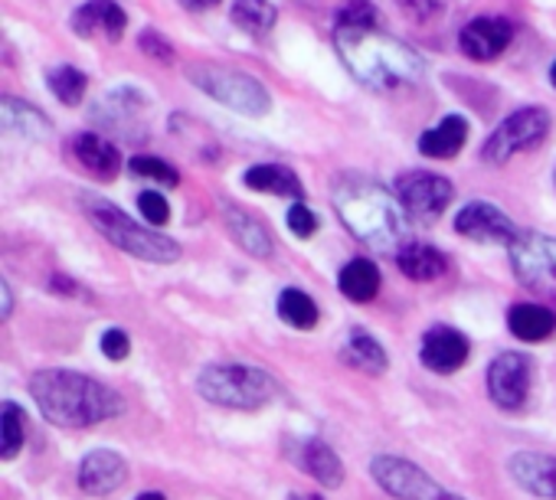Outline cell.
<instances>
[{"instance_id": "obj_1", "label": "cell", "mask_w": 556, "mask_h": 500, "mask_svg": "<svg viewBox=\"0 0 556 500\" xmlns=\"http://www.w3.org/2000/svg\"><path fill=\"white\" fill-rule=\"evenodd\" d=\"M30 396L56 428H89L125 412L118 389L73 370H40L30 380Z\"/></svg>"}, {"instance_id": "obj_2", "label": "cell", "mask_w": 556, "mask_h": 500, "mask_svg": "<svg viewBox=\"0 0 556 500\" xmlns=\"http://www.w3.org/2000/svg\"><path fill=\"white\" fill-rule=\"evenodd\" d=\"M334 206L344 226L377 253H393L403 235V203L367 177H344L334 187Z\"/></svg>"}, {"instance_id": "obj_3", "label": "cell", "mask_w": 556, "mask_h": 500, "mask_svg": "<svg viewBox=\"0 0 556 500\" xmlns=\"http://www.w3.org/2000/svg\"><path fill=\"white\" fill-rule=\"evenodd\" d=\"M338 53L354 73V79L380 92L409 86L422 76V60L409 47L377 34L374 27L370 30L338 27Z\"/></svg>"}, {"instance_id": "obj_4", "label": "cell", "mask_w": 556, "mask_h": 500, "mask_svg": "<svg viewBox=\"0 0 556 500\" xmlns=\"http://www.w3.org/2000/svg\"><path fill=\"white\" fill-rule=\"evenodd\" d=\"M83 209H86V219L112 242L118 245L122 253L141 259V262H154V266H167V262H177L180 259V245L154 229H144L138 226L135 219H128L115 203L102 200V196H86L83 200Z\"/></svg>"}, {"instance_id": "obj_5", "label": "cell", "mask_w": 556, "mask_h": 500, "mask_svg": "<svg viewBox=\"0 0 556 500\" xmlns=\"http://www.w3.org/2000/svg\"><path fill=\"white\" fill-rule=\"evenodd\" d=\"M275 380L265 370L245 367V363H213L203 367L197 376V393L223 409H262L275 396Z\"/></svg>"}, {"instance_id": "obj_6", "label": "cell", "mask_w": 556, "mask_h": 500, "mask_svg": "<svg viewBox=\"0 0 556 500\" xmlns=\"http://www.w3.org/2000/svg\"><path fill=\"white\" fill-rule=\"evenodd\" d=\"M190 82L197 89H203L210 99L223 102L226 108L239 112V115H249V118H258L271 108V99L265 92V86L245 73H236V69H223V66H193L190 69Z\"/></svg>"}, {"instance_id": "obj_7", "label": "cell", "mask_w": 556, "mask_h": 500, "mask_svg": "<svg viewBox=\"0 0 556 500\" xmlns=\"http://www.w3.org/2000/svg\"><path fill=\"white\" fill-rule=\"evenodd\" d=\"M510 248V269L523 289L556 298V239L540 232H517Z\"/></svg>"}, {"instance_id": "obj_8", "label": "cell", "mask_w": 556, "mask_h": 500, "mask_svg": "<svg viewBox=\"0 0 556 500\" xmlns=\"http://www.w3.org/2000/svg\"><path fill=\"white\" fill-rule=\"evenodd\" d=\"M370 474L380 484V490H387L393 500H465L445 490L442 484H435L432 474H426L419 464L400 454H377L370 461Z\"/></svg>"}, {"instance_id": "obj_9", "label": "cell", "mask_w": 556, "mask_h": 500, "mask_svg": "<svg viewBox=\"0 0 556 500\" xmlns=\"http://www.w3.org/2000/svg\"><path fill=\"white\" fill-rule=\"evenodd\" d=\"M549 131V115L543 108H520L514 115H507L494 131L491 138L484 141L481 148V161L488 164H507L514 154L520 151H533Z\"/></svg>"}, {"instance_id": "obj_10", "label": "cell", "mask_w": 556, "mask_h": 500, "mask_svg": "<svg viewBox=\"0 0 556 500\" xmlns=\"http://www.w3.org/2000/svg\"><path fill=\"white\" fill-rule=\"evenodd\" d=\"M396 196L403 203V209L422 222H432L445 213V206L452 203V183L439 174L429 170H413L403 174L396 180Z\"/></svg>"}, {"instance_id": "obj_11", "label": "cell", "mask_w": 556, "mask_h": 500, "mask_svg": "<svg viewBox=\"0 0 556 500\" xmlns=\"http://www.w3.org/2000/svg\"><path fill=\"white\" fill-rule=\"evenodd\" d=\"M530 393V360L523 354H497L488 367V396L497 409L517 412Z\"/></svg>"}, {"instance_id": "obj_12", "label": "cell", "mask_w": 556, "mask_h": 500, "mask_svg": "<svg viewBox=\"0 0 556 500\" xmlns=\"http://www.w3.org/2000/svg\"><path fill=\"white\" fill-rule=\"evenodd\" d=\"M455 232L471 242H484V245H510L520 229L514 226V219L504 209H497L491 203H468L455 216Z\"/></svg>"}, {"instance_id": "obj_13", "label": "cell", "mask_w": 556, "mask_h": 500, "mask_svg": "<svg viewBox=\"0 0 556 500\" xmlns=\"http://www.w3.org/2000/svg\"><path fill=\"white\" fill-rule=\"evenodd\" d=\"M76 480L83 487V493L89 497H109L115 490L125 487L128 480V464L118 451L112 448H99V451H89L83 461H79V471H76Z\"/></svg>"}, {"instance_id": "obj_14", "label": "cell", "mask_w": 556, "mask_h": 500, "mask_svg": "<svg viewBox=\"0 0 556 500\" xmlns=\"http://www.w3.org/2000/svg\"><path fill=\"white\" fill-rule=\"evenodd\" d=\"M510 37H514V30H510L507 21H501V17H478V21L462 27L458 47H462V53L468 60L491 63V60H497L510 47Z\"/></svg>"}, {"instance_id": "obj_15", "label": "cell", "mask_w": 556, "mask_h": 500, "mask_svg": "<svg viewBox=\"0 0 556 500\" xmlns=\"http://www.w3.org/2000/svg\"><path fill=\"white\" fill-rule=\"evenodd\" d=\"M507 471L517 480V487H523L527 493L543 497V500H556V454L517 451V454H510Z\"/></svg>"}, {"instance_id": "obj_16", "label": "cell", "mask_w": 556, "mask_h": 500, "mask_svg": "<svg viewBox=\"0 0 556 500\" xmlns=\"http://www.w3.org/2000/svg\"><path fill=\"white\" fill-rule=\"evenodd\" d=\"M419 357L432 373H455L468 360V337L462 331H455V328L439 324V328L426 331Z\"/></svg>"}, {"instance_id": "obj_17", "label": "cell", "mask_w": 556, "mask_h": 500, "mask_svg": "<svg viewBox=\"0 0 556 500\" xmlns=\"http://www.w3.org/2000/svg\"><path fill=\"white\" fill-rule=\"evenodd\" d=\"M223 222H226L229 235L236 239V245L242 248V253H249L252 259H271V253H275V239H271L268 226H265L258 216H252V213L242 209V206L226 203V206H223Z\"/></svg>"}, {"instance_id": "obj_18", "label": "cell", "mask_w": 556, "mask_h": 500, "mask_svg": "<svg viewBox=\"0 0 556 500\" xmlns=\"http://www.w3.org/2000/svg\"><path fill=\"white\" fill-rule=\"evenodd\" d=\"M73 30L79 37H105V40H122L128 17L125 11L115 4V0H89L73 14Z\"/></svg>"}, {"instance_id": "obj_19", "label": "cell", "mask_w": 556, "mask_h": 500, "mask_svg": "<svg viewBox=\"0 0 556 500\" xmlns=\"http://www.w3.org/2000/svg\"><path fill=\"white\" fill-rule=\"evenodd\" d=\"M292 458H295V464H299L305 474H312V477H315L318 484H325V487H341L344 477H348L341 458H338L334 448L325 445L321 438H305V441H299V445L292 448Z\"/></svg>"}, {"instance_id": "obj_20", "label": "cell", "mask_w": 556, "mask_h": 500, "mask_svg": "<svg viewBox=\"0 0 556 500\" xmlns=\"http://www.w3.org/2000/svg\"><path fill=\"white\" fill-rule=\"evenodd\" d=\"M73 154H76L79 167L96 180H115V174L122 167L118 148L112 141L99 138V134H76L73 138Z\"/></svg>"}, {"instance_id": "obj_21", "label": "cell", "mask_w": 556, "mask_h": 500, "mask_svg": "<svg viewBox=\"0 0 556 500\" xmlns=\"http://www.w3.org/2000/svg\"><path fill=\"white\" fill-rule=\"evenodd\" d=\"M396 266L409 282H435L445 275L448 262L435 245L426 242H406L396 248Z\"/></svg>"}, {"instance_id": "obj_22", "label": "cell", "mask_w": 556, "mask_h": 500, "mask_svg": "<svg viewBox=\"0 0 556 500\" xmlns=\"http://www.w3.org/2000/svg\"><path fill=\"white\" fill-rule=\"evenodd\" d=\"M507 328L517 341L523 344H540L546 337L556 334V315L543 305L533 302H520L507 311Z\"/></svg>"}, {"instance_id": "obj_23", "label": "cell", "mask_w": 556, "mask_h": 500, "mask_svg": "<svg viewBox=\"0 0 556 500\" xmlns=\"http://www.w3.org/2000/svg\"><path fill=\"white\" fill-rule=\"evenodd\" d=\"M465 138H468V121L462 115H445L435 128L419 134V151L426 157L445 161V157H455L465 148Z\"/></svg>"}, {"instance_id": "obj_24", "label": "cell", "mask_w": 556, "mask_h": 500, "mask_svg": "<svg viewBox=\"0 0 556 500\" xmlns=\"http://www.w3.org/2000/svg\"><path fill=\"white\" fill-rule=\"evenodd\" d=\"M242 180H245V187L262 190V193H271V196H295V200L305 196V187L295 177V170L292 167H282V164H255V167L245 170Z\"/></svg>"}, {"instance_id": "obj_25", "label": "cell", "mask_w": 556, "mask_h": 500, "mask_svg": "<svg viewBox=\"0 0 556 500\" xmlns=\"http://www.w3.org/2000/svg\"><path fill=\"white\" fill-rule=\"evenodd\" d=\"M338 289H341V295H344L348 302L367 305V302H374L377 292H380V272H377V266H374L370 259H351V262L341 269V275H338Z\"/></svg>"}, {"instance_id": "obj_26", "label": "cell", "mask_w": 556, "mask_h": 500, "mask_svg": "<svg viewBox=\"0 0 556 500\" xmlns=\"http://www.w3.org/2000/svg\"><path fill=\"white\" fill-rule=\"evenodd\" d=\"M344 360H348L351 367L370 373V376L387 373V350L380 347V341H377L374 334H367V331H361V328L351 331V337H348V344H344Z\"/></svg>"}, {"instance_id": "obj_27", "label": "cell", "mask_w": 556, "mask_h": 500, "mask_svg": "<svg viewBox=\"0 0 556 500\" xmlns=\"http://www.w3.org/2000/svg\"><path fill=\"white\" fill-rule=\"evenodd\" d=\"M0 121H4L8 131H17L24 138H47L50 134V121L43 118V112L34 105H24L17 99L0 102Z\"/></svg>"}, {"instance_id": "obj_28", "label": "cell", "mask_w": 556, "mask_h": 500, "mask_svg": "<svg viewBox=\"0 0 556 500\" xmlns=\"http://www.w3.org/2000/svg\"><path fill=\"white\" fill-rule=\"evenodd\" d=\"M278 318L286 324H292L295 331H312L318 328V305L302 292V289H286L278 295Z\"/></svg>"}, {"instance_id": "obj_29", "label": "cell", "mask_w": 556, "mask_h": 500, "mask_svg": "<svg viewBox=\"0 0 556 500\" xmlns=\"http://www.w3.org/2000/svg\"><path fill=\"white\" fill-rule=\"evenodd\" d=\"M232 24L242 27L252 37H262L275 27V8L271 0H236L232 4Z\"/></svg>"}, {"instance_id": "obj_30", "label": "cell", "mask_w": 556, "mask_h": 500, "mask_svg": "<svg viewBox=\"0 0 556 500\" xmlns=\"http://www.w3.org/2000/svg\"><path fill=\"white\" fill-rule=\"evenodd\" d=\"M47 82H50L53 95L63 105H79L86 99V89H89L86 73H79L76 66H56V69H50L47 73Z\"/></svg>"}, {"instance_id": "obj_31", "label": "cell", "mask_w": 556, "mask_h": 500, "mask_svg": "<svg viewBox=\"0 0 556 500\" xmlns=\"http://www.w3.org/2000/svg\"><path fill=\"white\" fill-rule=\"evenodd\" d=\"M0 435H4V461H14L27 441V412L17 402H4L0 415Z\"/></svg>"}, {"instance_id": "obj_32", "label": "cell", "mask_w": 556, "mask_h": 500, "mask_svg": "<svg viewBox=\"0 0 556 500\" xmlns=\"http://www.w3.org/2000/svg\"><path fill=\"white\" fill-rule=\"evenodd\" d=\"M131 174L148 177V180H157V183H164V187H177V183H180L177 167H170V164L161 161V157H131Z\"/></svg>"}, {"instance_id": "obj_33", "label": "cell", "mask_w": 556, "mask_h": 500, "mask_svg": "<svg viewBox=\"0 0 556 500\" xmlns=\"http://www.w3.org/2000/svg\"><path fill=\"white\" fill-rule=\"evenodd\" d=\"M338 27H348V30H370L377 27V11L367 0H351L348 8L338 11Z\"/></svg>"}, {"instance_id": "obj_34", "label": "cell", "mask_w": 556, "mask_h": 500, "mask_svg": "<svg viewBox=\"0 0 556 500\" xmlns=\"http://www.w3.org/2000/svg\"><path fill=\"white\" fill-rule=\"evenodd\" d=\"M138 209H141V216H144L151 226H164V222L170 219V206H167L164 193H157V190H144V193L138 196Z\"/></svg>"}, {"instance_id": "obj_35", "label": "cell", "mask_w": 556, "mask_h": 500, "mask_svg": "<svg viewBox=\"0 0 556 500\" xmlns=\"http://www.w3.org/2000/svg\"><path fill=\"white\" fill-rule=\"evenodd\" d=\"M289 229H292L299 239H308V235L318 232V216H315L305 203H295V206L289 209Z\"/></svg>"}, {"instance_id": "obj_36", "label": "cell", "mask_w": 556, "mask_h": 500, "mask_svg": "<svg viewBox=\"0 0 556 500\" xmlns=\"http://www.w3.org/2000/svg\"><path fill=\"white\" fill-rule=\"evenodd\" d=\"M138 43H141V50H144L151 60H157V63H174V47H170L161 34L144 30V34L138 37Z\"/></svg>"}, {"instance_id": "obj_37", "label": "cell", "mask_w": 556, "mask_h": 500, "mask_svg": "<svg viewBox=\"0 0 556 500\" xmlns=\"http://www.w3.org/2000/svg\"><path fill=\"white\" fill-rule=\"evenodd\" d=\"M128 350H131V344H128V334H125V331L109 328V331L102 334V354H105L109 360H125Z\"/></svg>"}, {"instance_id": "obj_38", "label": "cell", "mask_w": 556, "mask_h": 500, "mask_svg": "<svg viewBox=\"0 0 556 500\" xmlns=\"http://www.w3.org/2000/svg\"><path fill=\"white\" fill-rule=\"evenodd\" d=\"M180 4H184L187 11H210V8L219 4V0H180Z\"/></svg>"}, {"instance_id": "obj_39", "label": "cell", "mask_w": 556, "mask_h": 500, "mask_svg": "<svg viewBox=\"0 0 556 500\" xmlns=\"http://www.w3.org/2000/svg\"><path fill=\"white\" fill-rule=\"evenodd\" d=\"M0 298H4V318H11V305H14V298H11V285H8V282H0Z\"/></svg>"}, {"instance_id": "obj_40", "label": "cell", "mask_w": 556, "mask_h": 500, "mask_svg": "<svg viewBox=\"0 0 556 500\" xmlns=\"http://www.w3.org/2000/svg\"><path fill=\"white\" fill-rule=\"evenodd\" d=\"M135 500H167L164 493H157V490H144V493H138Z\"/></svg>"}, {"instance_id": "obj_41", "label": "cell", "mask_w": 556, "mask_h": 500, "mask_svg": "<svg viewBox=\"0 0 556 500\" xmlns=\"http://www.w3.org/2000/svg\"><path fill=\"white\" fill-rule=\"evenodd\" d=\"M289 500H325V497H315V493H289Z\"/></svg>"}, {"instance_id": "obj_42", "label": "cell", "mask_w": 556, "mask_h": 500, "mask_svg": "<svg viewBox=\"0 0 556 500\" xmlns=\"http://www.w3.org/2000/svg\"><path fill=\"white\" fill-rule=\"evenodd\" d=\"M549 82H553V86H556V63H553V66H549Z\"/></svg>"}]
</instances>
